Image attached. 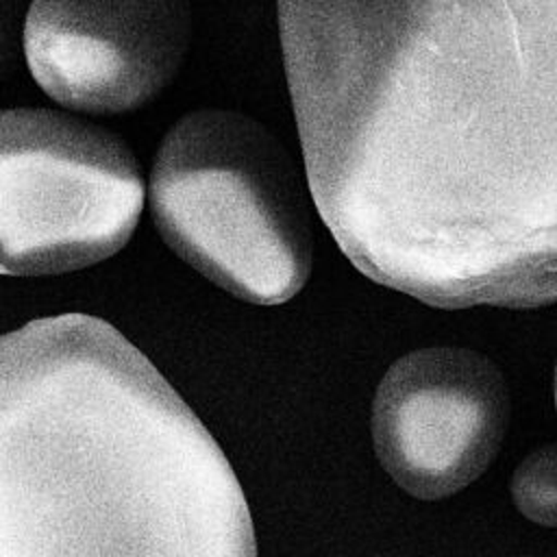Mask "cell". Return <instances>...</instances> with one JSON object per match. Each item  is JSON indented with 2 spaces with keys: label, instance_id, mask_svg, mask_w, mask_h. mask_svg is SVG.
<instances>
[{
  "label": "cell",
  "instance_id": "cell-1",
  "mask_svg": "<svg viewBox=\"0 0 557 557\" xmlns=\"http://www.w3.org/2000/svg\"><path fill=\"white\" fill-rule=\"evenodd\" d=\"M311 198L440 309L557 302V0H278Z\"/></svg>",
  "mask_w": 557,
  "mask_h": 557
},
{
  "label": "cell",
  "instance_id": "cell-2",
  "mask_svg": "<svg viewBox=\"0 0 557 557\" xmlns=\"http://www.w3.org/2000/svg\"><path fill=\"white\" fill-rule=\"evenodd\" d=\"M250 557L213 435L152 361L89 313L0 335V557Z\"/></svg>",
  "mask_w": 557,
  "mask_h": 557
},
{
  "label": "cell",
  "instance_id": "cell-3",
  "mask_svg": "<svg viewBox=\"0 0 557 557\" xmlns=\"http://www.w3.org/2000/svg\"><path fill=\"white\" fill-rule=\"evenodd\" d=\"M163 242L205 278L255 305H281L309 278L313 237L294 163L257 120L228 109L183 115L150 174Z\"/></svg>",
  "mask_w": 557,
  "mask_h": 557
},
{
  "label": "cell",
  "instance_id": "cell-4",
  "mask_svg": "<svg viewBox=\"0 0 557 557\" xmlns=\"http://www.w3.org/2000/svg\"><path fill=\"white\" fill-rule=\"evenodd\" d=\"M146 183L115 133L54 109L0 111V274L74 272L126 246Z\"/></svg>",
  "mask_w": 557,
  "mask_h": 557
},
{
  "label": "cell",
  "instance_id": "cell-5",
  "mask_svg": "<svg viewBox=\"0 0 557 557\" xmlns=\"http://www.w3.org/2000/svg\"><path fill=\"white\" fill-rule=\"evenodd\" d=\"M509 422L503 372L485 355L429 346L396 359L372 400L383 470L420 500L474 483L496 459Z\"/></svg>",
  "mask_w": 557,
  "mask_h": 557
},
{
  "label": "cell",
  "instance_id": "cell-6",
  "mask_svg": "<svg viewBox=\"0 0 557 557\" xmlns=\"http://www.w3.org/2000/svg\"><path fill=\"white\" fill-rule=\"evenodd\" d=\"M191 37L189 0H30L24 57L54 102L94 115L150 102Z\"/></svg>",
  "mask_w": 557,
  "mask_h": 557
},
{
  "label": "cell",
  "instance_id": "cell-7",
  "mask_svg": "<svg viewBox=\"0 0 557 557\" xmlns=\"http://www.w3.org/2000/svg\"><path fill=\"white\" fill-rule=\"evenodd\" d=\"M516 509L540 527H557V444L529 453L511 476Z\"/></svg>",
  "mask_w": 557,
  "mask_h": 557
},
{
  "label": "cell",
  "instance_id": "cell-8",
  "mask_svg": "<svg viewBox=\"0 0 557 557\" xmlns=\"http://www.w3.org/2000/svg\"><path fill=\"white\" fill-rule=\"evenodd\" d=\"M24 17L22 0H0V78L13 70L20 48L24 50Z\"/></svg>",
  "mask_w": 557,
  "mask_h": 557
},
{
  "label": "cell",
  "instance_id": "cell-9",
  "mask_svg": "<svg viewBox=\"0 0 557 557\" xmlns=\"http://www.w3.org/2000/svg\"><path fill=\"white\" fill-rule=\"evenodd\" d=\"M555 407H557V368H555Z\"/></svg>",
  "mask_w": 557,
  "mask_h": 557
}]
</instances>
